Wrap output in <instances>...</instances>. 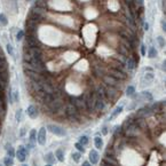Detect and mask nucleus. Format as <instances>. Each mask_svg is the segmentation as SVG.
<instances>
[{
  "mask_svg": "<svg viewBox=\"0 0 166 166\" xmlns=\"http://www.w3.org/2000/svg\"><path fill=\"white\" fill-rule=\"evenodd\" d=\"M28 20H30V21H33V22H36V23L39 24L40 22L45 20V10L41 9V8L36 7V6H35V7H32L30 9Z\"/></svg>",
  "mask_w": 166,
  "mask_h": 166,
  "instance_id": "f257e3e1",
  "label": "nucleus"
},
{
  "mask_svg": "<svg viewBox=\"0 0 166 166\" xmlns=\"http://www.w3.org/2000/svg\"><path fill=\"white\" fill-rule=\"evenodd\" d=\"M41 42L38 39L37 33H28L24 40L23 48H33V47H40Z\"/></svg>",
  "mask_w": 166,
  "mask_h": 166,
  "instance_id": "f03ea898",
  "label": "nucleus"
},
{
  "mask_svg": "<svg viewBox=\"0 0 166 166\" xmlns=\"http://www.w3.org/2000/svg\"><path fill=\"white\" fill-rule=\"evenodd\" d=\"M64 113L71 122H77L79 119V111L72 103H68L64 108Z\"/></svg>",
  "mask_w": 166,
  "mask_h": 166,
  "instance_id": "7ed1b4c3",
  "label": "nucleus"
},
{
  "mask_svg": "<svg viewBox=\"0 0 166 166\" xmlns=\"http://www.w3.org/2000/svg\"><path fill=\"white\" fill-rule=\"evenodd\" d=\"M102 80H103V84L105 86H110V87H115L117 89H122V83L123 81L118 80V79L113 78V77L109 76V74H104L102 77Z\"/></svg>",
  "mask_w": 166,
  "mask_h": 166,
  "instance_id": "20e7f679",
  "label": "nucleus"
},
{
  "mask_svg": "<svg viewBox=\"0 0 166 166\" xmlns=\"http://www.w3.org/2000/svg\"><path fill=\"white\" fill-rule=\"evenodd\" d=\"M120 95V90L115 87L107 86L105 87V101H115Z\"/></svg>",
  "mask_w": 166,
  "mask_h": 166,
  "instance_id": "39448f33",
  "label": "nucleus"
},
{
  "mask_svg": "<svg viewBox=\"0 0 166 166\" xmlns=\"http://www.w3.org/2000/svg\"><path fill=\"white\" fill-rule=\"evenodd\" d=\"M46 107L48 108V110L51 111L52 113H55L56 115V113L63 108V102H62V100H60V99H55L52 103L47 104Z\"/></svg>",
  "mask_w": 166,
  "mask_h": 166,
  "instance_id": "423d86ee",
  "label": "nucleus"
},
{
  "mask_svg": "<svg viewBox=\"0 0 166 166\" xmlns=\"http://www.w3.org/2000/svg\"><path fill=\"white\" fill-rule=\"evenodd\" d=\"M47 129H48L49 132H52L53 134L57 135V136H65V135H67V132H65V129L63 128V127L58 126V125L49 124V125H47Z\"/></svg>",
  "mask_w": 166,
  "mask_h": 166,
  "instance_id": "0eeeda50",
  "label": "nucleus"
},
{
  "mask_svg": "<svg viewBox=\"0 0 166 166\" xmlns=\"http://www.w3.org/2000/svg\"><path fill=\"white\" fill-rule=\"evenodd\" d=\"M70 103H72L77 109L78 111H83V110H86V104H85V100L83 97H70Z\"/></svg>",
  "mask_w": 166,
  "mask_h": 166,
  "instance_id": "6e6552de",
  "label": "nucleus"
},
{
  "mask_svg": "<svg viewBox=\"0 0 166 166\" xmlns=\"http://www.w3.org/2000/svg\"><path fill=\"white\" fill-rule=\"evenodd\" d=\"M107 74H109V76L113 77V78L118 79V80H120V81H125L127 79V73L126 72H120V71H118V70L111 69V68H109L108 73Z\"/></svg>",
  "mask_w": 166,
  "mask_h": 166,
  "instance_id": "1a4fd4ad",
  "label": "nucleus"
},
{
  "mask_svg": "<svg viewBox=\"0 0 166 166\" xmlns=\"http://www.w3.org/2000/svg\"><path fill=\"white\" fill-rule=\"evenodd\" d=\"M37 142L39 143L40 145H45L46 144V128L45 127H41L39 129L37 134Z\"/></svg>",
  "mask_w": 166,
  "mask_h": 166,
  "instance_id": "9d476101",
  "label": "nucleus"
},
{
  "mask_svg": "<svg viewBox=\"0 0 166 166\" xmlns=\"http://www.w3.org/2000/svg\"><path fill=\"white\" fill-rule=\"evenodd\" d=\"M26 155H28V150L24 145H20L19 147V150L16 152V157L20 161H24L26 159Z\"/></svg>",
  "mask_w": 166,
  "mask_h": 166,
  "instance_id": "9b49d317",
  "label": "nucleus"
},
{
  "mask_svg": "<svg viewBox=\"0 0 166 166\" xmlns=\"http://www.w3.org/2000/svg\"><path fill=\"white\" fill-rule=\"evenodd\" d=\"M152 113V111L150 110V108L149 107H145V108H142V109H139L138 111H136V113H135V117L136 118H145V117H148V116H150Z\"/></svg>",
  "mask_w": 166,
  "mask_h": 166,
  "instance_id": "f8f14e48",
  "label": "nucleus"
},
{
  "mask_svg": "<svg viewBox=\"0 0 166 166\" xmlns=\"http://www.w3.org/2000/svg\"><path fill=\"white\" fill-rule=\"evenodd\" d=\"M93 73H94L95 77H99V78H102L104 74H107V70L104 69L102 65H96V67L93 69Z\"/></svg>",
  "mask_w": 166,
  "mask_h": 166,
  "instance_id": "ddd939ff",
  "label": "nucleus"
},
{
  "mask_svg": "<svg viewBox=\"0 0 166 166\" xmlns=\"http://www.w3.org/2000/svg\"><path fill=\"white\" fill-rule=\"evenodd\" d=\"M26 112H28L29 117L32 118V119H36V118L38 117V115H39V112H38V109H37V107H36V105H29Z\"/></svg>",
  "mask_w": 166,
  "mask_h": 166,
  "instance_id": "4468645a",
  "label": "nucleus"
},
{
  "mask_svg": "<svg viewBox=\"0 0 166 166\" xmlns=\"http://www.w3.org/2000/svg\"><path fill=\"white\" fill-rule=\"evenodd\" d=\"M105 107V100L101 99V97H96L95 99V107H94V110L96 111H102Z\"/></svg>",
  "mask_w": 166,
  "mask_h": 166,
  "instance_id": "2eb2a0df",
  "label": "nucleus"
},
{
  "mask_svg": "<svg viewBox=\"0 0 166 166\" xmlns=\"http://www.w3.org/2000/svg\"><path fill=\"white\" fill-rule=\"evenodd\" d=\"M55 99H57L55 94H44L42 95V97H41V101H42V103L47 105V104L52 103Z\"/></svg>",
  "mask_w": 166,
  "mask_h": 166,
  "instance_id": "dca6fc26",
  "label": "nucleus"
},
{
  "mask_svg": "<svg viewBox=\"0 0 166 166\" xmlns=\"http://www.w3.org/2000/svg\"><path fill=\"white\" fill-rule=\"evenodd\" d=\"M135 124L140 129L147 128V120H145V118H135Z\"/></svg>",
  "mask_w": 166,
  "mask_h": 166,
  "instance_id": "f3484780",
  "label": "nucleus"
},
{
  "mask_svg": "<svg viewBox=\"0 0 166 166\" xmlns=\"http://www.w3.org/2000/svg\"><path fill=\"white\" fill-rule=\"evenodd\" d=\"M136 65H138V64H136L135 61H134L133 58L131 57V56L126 58V62H125V68H127L128 70H133V69H135Z\"/></svg>",
  "mask_w": 166,
  "mask_h": 166,
  "instance_id": "a211bd4d",
  "label": "nucleus"
},
{
  "mask_svg": "<svg viewBox=\"0 0 166 166\" xmlns=\"http://www.w3.org/2000/svg\"><path fill=\"white\" fill-rule=\"evenodd\" d=\"M117 52H118L119 55L124 56V57H126V58L129 57V49L126 48V47H124V46H122V45H120V46L117 48Z\"/></svg>",
  "mask_w": 166,
  "mask_h": 166,
  "instance_id": "6ab92c4d",
  "label": "nucleus"
},
{
  "mask_svg": "<svg viewBox=\"0 0 166 166\" xmlns=\"http://www.w3.org/2000/svg\"><path fill=\"white\" fill-rule=\"evenodd\" d=\"M110 68H111V69L118 70V71H120V72H126V68H125V65L120 64V63L117 62V61H115V62L110 65Z\"/></svg>",
  "mask_w": 166,
  "mask_h": 166,
  "instance_id": "aec40b11",
  "label": "nucleus"
},
{
  "mask_svg": "<svg viewBox=\"0 0 166 166\" xmlns=\"http://www.w3.org/2000/svg\"><path fill=\"white\" fill-rule=\"evenodd\" d=\"M99 154L96 150H90L89 151V160L92 164H96L99 161Z\"/></svg>",
  "mask_w": 166,
  "mask_h": 166,
  "instance_id": "412c9836",
  "label": "nucleus"
},
{
  "mask_svg": "<svg viewBox=\"0 0 166 166\" xmlns=\"http://www.w3.org/2000/svg\"><path fill=\"white\" fill-rule=\"evenodd\" d=\"M122 111H123V107L122 105L117 107V108H116L115 110L112 111V113L110 115V117H109V120H112L113 118H116L118 115H119V113H122Z\"/></svg>",
  "mask_w": 166,
  "mask_h": 166,
  "instance_id": "4be33fe9",
  "label": "nucleus"
},
{
  "mask_svg": "<svg viewBox=\"0 0 166 166\" xmlns=\"http://www.w3.org/2000/svg\"><path fill=\"white\" fill-rule=\"evenodd\" d=\"M37 142V132H36V129H31L30 132V140H29V143H31V144H35V143Z\"/></svg>",
  "mask_w": 166,
  "mask_h": 166,
  "instance_id": "5701e85b",
  "label": "nucleus"
},
{
  "mask_svg": "<svg viewBox=\"0 0 166 166\" xmlns=\"http://www.w3.org/2000/svg\"><path fill=\"white\" fill-rule=\"evenodd\" d=\"M35 6L38 8H41V9H46L47 8V1H44V0H36Z\"/></svg>",
  "mask_w": 166,
  "mask_h": 166,
  "instance_id": "b1692460",
  "label": "nucleus"
},
{
  "mask_svg": "<svg viewBox=\"0 0 166 166\" xmlns=\"http://www.w3.org/2000/svg\"><path fill=\"white\" fill-rule=\"evenodd\" d=\"M7 70V61L5 56H0V71H5Z\"/></svg>",
  "mask_w": 166,
  "mask_h": 166,
  "instance_id": "393cba45",
  "label": "nucleus"
},
{
  "mask_svg": "<svg viewBox=\"0 0 166 166\" xmlns=\"http://www.w3.org/2000/svg\"><path fill=\"white\" fill-rule=\"evenodd\" d=\"M55 157L57 158L58 161H64V152L62 149H57L55 151Z\"/></svg>",
  "mask_w": 166,
  "mask_h": 166,
  "instance_id": "a878e982",
  "label": "nucleus"
},
{
  "mask_svg": "<svg viewBox=\"0 0 166 166\" xmlns=\"http://www.w3.org/2000/svg\"><path fill=\"white\" fill-rule=\"evenodd\" d=\"M94 143H95V147L97 148V149H101L102 147H103V140L101 139V136H95L94 138Z\"/></svg>",
  "mask_w": 166,
  "mask_h": 166,
  "instance_id": "bb28decb",
  "label": "nucleus"
},
{
  "mask_svg": "<svg viewBox=\"0 0 166 166\" xmlns=\"http://www.w3.org/2000/svg\"><path fill=\"white\" fill-rule=\"evenodd\" d=\"M45 160H46L48 164H51V165H52V164L55 161V157H54L53 152H48V154L45 156Z\"/></svg>",
  "mask_w": 166,
  "mask_h": 166,
  "instance_id": "cd10ccee",
  "label": "nucleus"
},
{
  "mask_svg": "<svg viewBox=\"0 0 166 166\" xmlns=\"http://www.w3.org/2000/svg\"><path fill=\"white\" fill-rule=\"evenodd\" d=\"M8 78H9V74H8V70H5V71H0V79L4 80L5 83L8 81Z\"/></svg>",
  "mask_w": 166,
  "mask_h": 166,
  "instance_id": "c85d7f7f",
  "label": "nucleus"
},
{
  "mask_svg": "<svg viewBox=\"0 0 166 166\" xmlns=\"http://www.w3.org/2000/svg\"><path fill=\"white\" fill-rule=\"evenodd\" d=\"M79 143H80L81 145H84L85 147L86 144H88V136L87 135H81V136H79V141H78Z\"/></svg>",
  "mask_w": 166,
  "mask_h": 166,
  "instance_id": "c756f323",
  "label": "nucleus"
},
{
  "mask_svg": "<svg viewBox=\"0 0 166 166\" xmlns=\"http://www.w3.org/2000/svg\"><path fill=\"white\" fill-rule=\"evenodd\" d=\"M148 56H149L150 58H154L157 56V51L156 48H154V47H150L149 51H148Z\"/></svg>",
  "mask_w": 166,
  "mask_h": 166,
  "instance_id": "7c9ffc66",
  "label": "nucleus"
},
{
  "mask_svg": "<svg viewBox=\"0 0 166 166\" xmlns=\"http://www.w3.org/2000/svg\"><path fill=\"white\" fill-rule=\"evenodd\" d=\"M134 93H135V87H134V86H128V87L126 88L127 96H132V95H134Z\"/></svg>",
  "mask_w": 166,
  "mask_h": 166,
  "instance_id": "2f4dec72",
  "label": "nucleus"
},
{
  "mask_svg": "<svg viewBox=\"0 0 166 166\" xmlns=\"http://www.w3.org/2000/svg\"><path fill=\"white\" fill-rule=\"evenodd\" d=\"M4 163H5V165H6V166H13V165H14L13 158H12V157H9V156L6 157L5 160H4Z\"/></svg>",
  "mask_w": 166,
  "mask_h": 166,
  "instance_id": "473e14b6",
  "label": "nucleus"
},
{
  "mask_svg": "<svg viewBox=\"0 0 166 166\" xmlns=\"http://www.w3.org/2000/svg\"><path fill=\"white\" fill-rule=\"evenodd\" d=\"M80 158H81L80 152H73V154H72V159H73L76 163H78V161L80 160Z\"/></svg>",
  "mask_w": 166,
  "mask_h": 166,
  "instance_id": "72a5a7b5",
  "label": "nucleus"
},
{
  "mask_svg": "<svg viewBox=\"0 0 166 166\" xmlns=\"http://www.w3.org/2000/svg\"><path fill=\"white\" fill-rule=\"evenodd\" d=\"M141 95L143 96V99L144 100H148V101H151L152 100V96H151V94H150L149 92H142L141 93Z\"/></svg>",
  "mask_w": 166,
  "mask_h": 166,
  "instance_id": "f704fd0d",
  "label": "nucleus"
},
{
  "mask_svg": "<svg viewBox=\"0 0 166 166\" xmlns=\"http://www.w3.org/2000/svg\"><path fill=\"white\" fill-rule=\"evenodd\" d=\"M6 150H7V155H8V156H9V157H12V158H13V157L15 156V152H14V150H13V148L10 147V145H9V147H8V145H7V148H6Z\"/></svg>",
  "mask_w": 166,
  "mask_h": 166,
  "instance_id": "c9c22d12",
  "label": "nucleus"
},
{
  "mask_svg": "<svg viewBox=\"0 0 166 166\" xmlns=\"http://www.w3.org/2000/svg\"><path fill=\"white\" fill-rule=\"evenodd\" d=\"M8 21L6 19V16L4 14H0V24H3V25H7Z\"/></svg>",
  "mask_w": 166,
  "mask_h": 166,
  "instance_id": "e433bc0d",
  "label": "nucleus"
},
{
  "mask_svg": "<svg viewBox=\"0 0 166 166\" xmlns=\"http://www.w3.org/2000/svg\"><path fill=\"white\" fill-rule=\"evenodd\" d=\"M74 148H77V150H78L79 152H84V151H85V148H84V145H81L79 142H77L76 144H74Z\"/></svg>",
  "mask_w": 166,
  "mask_h": 166,
  "instance_id": "4c0bfd02",
  "label": "nucleus"
},
{
  "mask_svg": "<svg viewBox=\"0 0 166 166\" xmlns=\"http://www.w3.org/2000/svg\"><path fill=\"white\" fill-rule=\"evenodd\" d=\"M23 38H24V31H23V30H20L19 32H17V35H16L17 41H19V40H22Z\"/></svg>",
  "mask_w": 166,
  "mask_h": 166,
  "instance_id": "58836bf2",
  "label": "nucleus"
},
{
  "mask_svg": "<svg viewBox=\"0 0 166 166\" xmlns=\"http://www.w3.org/2000/svg\"><path fill=\"white\" fill-rule=\"evenodd\" d=\"M157 41H158L159 46H160V48H164V46H165V41H164V38L163 37H158L157 38Z\"/></svg>",
  "mask_w": 166,
  "mask_h": 166,
  "instance_id": "ea45409f",
  "label": "nucleus"
},
{
  "mask_svg": "<svg viewBox=\"0 0 166 166\" xmlns=\"http://www.w3.org/2000/svg\"><path fill=\"white\" fill-rule=\"evenodd\" d=\"M21 117H22V110L19 109V110L16 111V113H15V118H16L17 122H20V120H21Z\"/></svg>",
  "mask_w": 166,
  "mask_h": 166,
  "instance_id": "a19ab883",
  "label": "nucleus"
},
{
  "mask_svg": "<svg viewBox=\"0 0 166 166\" xmlns=\"http://www.w3.org/2000/svg\"><path fill=\"white\" fill-rule=\"evenodd\" d=\"M13 96H14L13 101H14V102H19V92H17V90L13 92Z\"/></svg>",
  "mask_w": 166,
  "mask_h": 166,
  "instance_id": "79ce46f5",
  "label": "nucleus"
},
{
  "mask_svg": "<svg viewBox=\"0 0 166 166\" xmlns=\"http://www.w3.org/2000/svg\"><path fill=\"white\" fill-rule=\"evenodd\" d=\"M6 47H7V52H8V53H9L10 55H13V54H14V52H13V47H12V45L8 44Z\"/></svg>",
  "mask_w": 166,
  "mask_h": 166,
  "instance_id": "37998d69",
  "label": "nucleus"
},
{
  "mask_svg": "<svg viewBox=\"0 0 166 166\" xmlns=\"http://www.w3.org/2000/svg\"><path fill=\"white\" fill-rule=\"evenodd\" d=\"M136 6H143V0H135Z\"/></svg>",
  "mask_w": 166,
  "mask_h": 166,
  "instance_id": "c03bdc74",
  "label": "nucleus"
},
{
  "mask_svg": "<svg viewBox=\"0 0 166 166\" xmlns=\"http://www.w3.org/2000/svg\"><path fill=\"white\" fill-rule=\"evenodd\" d=\"M141 54H142V55H145V46L144 45H141Z\"/></svg>",
  "mask_w": 166,
  "mask_h": 166,
  "instance_id": "a18cd8bd",
  "label": "nucleus"
},
{
  "mask_svg": "<svg viewBox=\"0 0 166 166\" xmlns=\"http://www.w3.org/2000/svg\"><path fill=\"white\" fill-rule=\"evenodd\" d=\"M102 134H103V135L108 134V127H107V126H104L103 128H102Z\"/></svg>",
  "mask_w": 166,
  "mask_h": 166,
  "instance_id": "49530a36",
  "label": "nucleus"
},
{
  "mask_svg": "<svg viewBox=\"0 0 166 166\" xmlns=\"http://www.w3.org/2000/svg\"><path fill=\"white\" fill-rule=\"evenodd\" d=\"M161 29H163L164 31L166 30V23H165V21H164V20L161 21Z\"/></svg>",
  "mask_w": 166,
  "mask_h": 166,
  "instance_id": "de8ad7c7",
  "label": "nucleus"
},
{
  "mask_svg": "<svg viewBox=\"0 0 166 166\" xmlns=\"http://www.w3.org/2000/svg\"><path fill=\"white\" fill-rule=\"evenodd\" d=\"M81 166H92V164H90L89 161H84L83 165H81Z\"/></svg>",
  "mask_w": 166,
  "mask_h": 166,
  "instance_id": "09e8293b",
  "label": "nucleus"
},
{
  "mask_svg": "<svg viewBox=\"0 0 166 166\" xmlns=\"http://www.w3.org/2000/svg\"><path fill=\"white\" fill-rule=\"evenodd\" d=\"M101 166H112V165H110V164H108V163H105V161H102V164H101Z\"/></svg>",
  "mask_w": 166,
  "mask_h": 166,
  "instance_id": "8fccbe9b",
  "label": "nucleus"
},
{
  "mask_svg": "<svg viewBox=\"0 0 166 166\" xmlns=\"http://www.w3.org/2000/svg\"><path fill=\"white\" fill-rule=\"evenodd\" d=\"M143 26H144V30H148V29H149V24L148 23H143Z\"/></svg>",
  "mask_w": 166,
  "mask_h": 166,
  "instance_id": "3c124183",
  "label": "nucleus"
},
{
  "mask_svg": "<svg viewBox=\"0 0 166 166\" xmlns=\"http://www.w3.org/2000/svg\"><path fill=\"white\" fill-rule=\"evenodd\" d=\"M3 110H4V109H1V108H0V116H1V113H3Z\"/></svg>",
  "mask_w": 166,
  "mask_h": 166,
  "instance_id": "603ef678",
  "label": "nucleus"
},
{
  "mask_svg": "<svg viewBox=\"0 0 166 166\" xmlns=\"http://www.w3.org/2000/svg\"><path fill=\"white\" fill-rule=\"evenodd\" d=\"M46 166H52V165H51V164H47V165H46Z\"/></svg>",
  "mask_w": 166,
  "mask_h": 166,
  "instance_id": "864d4df0",
  "label": "nucleus"
},
{
  "mask_svg": "<svg viewBox=\"0 0 166 166\" xmlns=\"http://www.w3.org/2000/svg\"><path fill=\"white\" fill-rule=\"evenodd\" d=\"M26 1H31V0H26Z\"/></svg>",
  "mask_w": 166,
  "mask_h": 166,
  "instance_id": "5fc2aeb1",
  "label": "nucleus"
},
{
  "mask_svg": "<svg viewBox=\"0 0 166 166\" xmlns=\"http://www.w3.org/2000/svg\"><path fill=\"white\" fill-rule=\"evenodd\" d=\"M44 1H48V0H44Z\"/></svg>",
  "mask_w": 166,
  "mask_h": 166,
  "instance_id": "6e6d98bb",
  "label": "nucleus"
},
{
  "mask_svg": "<svg viewBox=\"0 0 166 166\" xmlns=\"http://www.w3.org/2000/svg\"><path fill=\"white\" fill-rule=\"evenodd\" d=\"M23 166H28V165H23Z\"/></svg>",
  "mask_w": 166,
  "mask_h": 166,
  "instance_id": "4d7b16f0",
  "label": "nucleus"
}]
</instances>
